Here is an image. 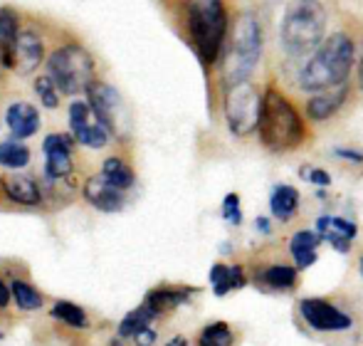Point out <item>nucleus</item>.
<instances>
[{
  "label": "nucleus",
  "instance_id": "a211bd4d",
  "mask_svg": "<svg viewBox=\"0 0 363 346\" xmlns=\"http://www.w3.org/2000/svg\"><path fill=\"white\" fill-rule=\"evenodd\" d=\"M0 188H3V193L10 198V201L20 203V206H38L40 203L38 183L28 176H18V173L3 176L0 178Z\"/></svg>",
  "mask_w": 363,
  "mask_h": 346
},
{
  "label": "nucleus",
  "instance_id": "f257e3e1",
  "mask_svg": "<svg viewBox=\"0 0 363 346\" xmlns=\"http://www.w3.org/2000/svg\"><path fill=\"white\" fill-rule=\"evenodd\" d=\"M257 136L259 144L272 154H289L306 141L304 114L277 84H267L262 91V114H259Z\"/></svg>",
  "mask_w": 363,
  "mask_h": 346
},
{
  "label": "nucleus",
  "instance_id": "2f4dec72",
  "mask_svg": "<svg viewBox=\"0 0 363 346\" xmlns=\"http://www.w3.org/2000/svg\"><path fill=\"white\" fill-rule=\"evenodd\" d=\"M304 178L309 183H314V186H321V188H329L331 186V176L324 169H311V171H306Z\"/></svg>",
  "mask_w": 363,
  "mask_h": 346
},
{
  "label": "nucleus",
  "instance_id": "412c9836",
  "mask_svg": "<svg viewBox=\"0 0 363 346\" xmlns=\"http://www.w3.org/2000/svg\"><path fill=\"white\" fill-rule=\"evenodd\" d=\"M20 38L18 15L10 8H0V57L5 67H15V45Z\"/></svg>",
  "mask_w": 363,
  "mask_h": 346
},
{
  "label": "nucleus",
  "instance_id": "dca6fc26",
  "mask_svg": "<svg viewBox=\"0 0 363 346\" xmlns=\"http://www.w3.org/2000/svg\"><path fill=\"white\" fill-rule=\"evenodd\" d=\"M5 121H8L15 139H28L40 129V111L28 101H15V104L8 106Z\"/></svg>",
  "mask_w": 363,
  "mask_h": 346
},
{
  "label": "nucleus",
  "instance_id": "39448f33",
  "mask_svg": "<svg viewBox=\"0 0 363 346\" xmlns=\"http://www.w3.org/2000/svg\"><path fill=\"white\" fill-rule=\"evenodd\" d=\"M230 18L225 0H196L188 8V33L193 48L206 67H213L223 57L228 40Z\"/></svg>",
  "mask_w": 363,
  "mask_h": 346
},
{
  "label": "nucleus",
  "instance_id": "f03ea898",
  "mask_svg": "<svg viewBox=\"0 0 363 346\" xmlns=\"http://www.w3.org/2000/svg\"><path fill=\"white\" fill-rule=\"evenodd\" d=\"M356 62V43L346 30L331 33L299 69V84L301 91H321L336 86L341 82H349V74Z\"/></svg>",
  "mask_w": 363,
  "mask_h": 346
},
{
  "label": "nucleus",
  "instance_id": "0eeeda50",
  "mask_svg": "<svg viewBox=\"0 0 363 346\" xmlns=\"http://www.w3.org/2000/svg\"><path fill=\"white\" fill-rule=\"evenodd\" d=\"M48 67L50 77L65 94L84 91L94 82V60L86 50L77 48V45H65V48L55 50L48 60Z\"/></svg>",
  "mask_w": 363,
  "mask_h": 346
},
{
  "label": "nucleus",
  "instance_id": "c85d7f7f",
  "mask_svg": "<svg viewBox=\"0 0 363 346\" xmlns=\"http://www.w3.org/2000/svg\"><path fill=\"white\" fill-rule=\"evenodd\" d=\"M235 337L225 322H213L198 337V346H233Z\"/></svg>",
  "mask_w": 363,
  "mask_h": 346
},
{
  "label": "nucleus",
  "instance_id": "f8f14e48",
  "mask_svg": "<svg viewBox=\"0 0 363 346\" xmlns=\"http://www.w3.org/2000/svg\"><path fill=\"white\" fill-rule=\"evenodd\" d=\"M45 156H48V176L65 178L72 171V149L74 136L69 134H50L43 144Z\"/></svg>",
  "mask_w": 363,
  "mask_h": 346
},
{
  "label": "nucleus",
  "instance_id": "f3484780",
  "mask_svg": "<svg viewBox=\"0 0 363 346\" xmlns=\"http://www.w3.org/2000/svg\"><path fill=\"white\" fill-rule=\"evenodd\" d=\"M321 235L316 230H296L289 240V255L294 260L296 269H309L316 262V247L321 245Z\"/></svg>",
  "mask_w": 363,
  "mask_h": 346
},
{
  "label": "nucleus",
  "instance_id": "6ab92c4d",
  "mask_svg": "<svg viewBox=\"0 0 363 346\" xmlns=\"http://www.w3.org/2000/svg\"><path fill=\"white\" fill-rule=\"evenodd\" d=\"M211 284H213V292L218 297H225L228 292L233 289H242L247 284V274H245L242 264H213L211 269Z\"/></svg>",
  "mask_w": 363,
  "mask_h": 346
},
{
  "label": "nucleus",
  "instance_id": "1a4fd4ad",
  "mask_svg": "<svg viewBox=\"0 0 363 346\" xmlns=\"http://www.w3.org/2000/svg\"><path fill=\"white\" fill-rule=\"evenodd\" d=\"M299 314L304 317V322L309 324L314 332L324 334H339L349 332L354 327V319L346 312H341L336 304H331L329 299L321 297H306L299 302Z\"/></svg>",
  "mask_w": 363,
  "mask_h": 346
},
{
  "label": "nucleus",
  "instance_id": "7ed1b4c3",
  "mask_svg": "<svg viewBox=\"0 0 363 346\" xmlns=\"http://www.w3.org/2000/svg\"><path fill=\"white\" fill-rule=\"evenodd\" d=\"M233 35H230V45L223 52V82L225 86L235 82H245L252 77L257 69L259 60H262L264 50V33L262 23H259L255 10H242L233 23Z\"/></svg>",
  "mask_w": 363,
  "mask_h": 346
},
{
  "label": "nucleus",
  "instance_id": "9d476101",
  "mask_svg": "<svg viewBox=\"0 0 363 346\" xmlns=\"http://www.w3.org/2000/svg\"><path fill=\"white\" fill-rule=\"evenodd\" d=\"M351 96V84L341 82L336 86H329V89L321 91H311V96L304 104V116L311 121H326L334 114H339L344 109V104Z\"/></svg>",
  "mask_w": 363,
  "mask_h": 346
},
{
  "label": "nucleus",
  "instance_id": "7c9ffc66",
  "mask_svg": "<svg viewBox=\"0 0 363 346\" xmlns=\"http://www.w3.org/2000/svg\"><path fill=\"white\" fill-rule=\"evenodd\" d=\"M223 221H228L230 225H242V208H240V196L238 193H228L223 201Z\"/></svg>",
  "mask_w": 363,
  "mask_h": 346
},
{
  "label": "nucleus",
  "instance_id": "c756f323",
  "mask_svg": "<svg viewBox=\"0 0 363 346\" xmlns=\"http://www.w3.org/2000/svg\"><path fill=\"white\" fill-rule=\"evenodd\" d=\"M57 84H55V79L50 77H38L35 79V91H38V96H40V101H43L48 109H55V106L60 104V96H57Z\"/></svg>",
  "mask_w": 363,
  "mask_h": 346
},
{
  "label": "nucleus",
  "instance_id": "cd10ccee",
  "mask_svg": "<svg viewBox=\"0 0 363 346\" xmlns=\"http://www.w3.org/2000/svg\"><path fill=\"white\" fill-rule=\"evenodd\" d=\"M10 289H13L15 302H18V307L23 309V312H35V309L43 307V297H40L33 284L23 282V279H15V282L10 284Z\"/></svg>",
  "mask_w": 363,
  "mask_h": 346
},
{
  "label": "nucleus",
  "instance_id": "a878e982",
  "mask_svg": "<svg viewBox=\"0 0 363 346\" xmlns=\"http://www.w3.org/2000/svg\"><path fill=\"white\" fill-rule=\"evenodd\" d=\"M50 314H52L55 319H60V322H65L67 327H74V329L89 327V319H86L84 309L77 307L74 302H65V299H60V302H55V307Z\"/></svg>",
  "mask_w": 363,
  "mask_h": 346
},
{
  "label": "nucleus",
  "instance_id": "f704fd0d",
  "mask_svg": "<svg viewBox=\"0 0 363 346\" xmlns=\"http://www.w3.org/2000/svg\"><path fill=\"white\" fill-rule=\"evenodd\" d=\"M10 294H13V289H8L3 282H0V309H5V307H8V302H10Z\"/></svg>",
  "mask_w": 363,
  "mask_h": 346
},
{
  "label": "nucleus",
  "instance_id": "bb28decb",
  "mask_svg": "<svg viewBox=\"0 0 363 346\" xmlns=\"http://www.w3.org/2000/svg\"><path fill=\"white\" fill-rule=\"evenodd\" d=\"M153 317H158L156 312H153L148 304H144V307H139L136 312H131L129 317L124 319V322L119 324V337L124 339H134L136 334L141 332L144 327H148V324L153 322Z\"/></svg>",
  "mask_w": 363,
  "mask_h": 346
},
{
  "label": "nucleus",
  "instance_id": "2eb2a0df",
  "mask_svg": "<svg viewBox=\"0 0 363 346\" xmlns=\"http://www.w3.org/2000/svg\"><path fill=\"white\" fill-rule=\"evenodd\" d=\"M43 55H45V45L40 40V35L33 33V30H23L18 38V45H15V67L23 74L33 72L43 62Z\"/></svg>",
  "mask_w": 363,
  "mask_h": 346
},
{
  "label": "nucleus",
  "instance_id": "c9c22d12",
  "mask_svg": "<svg viewBox=\"0 0 363 346\" xmlns=\"http://www.w3.org/2000/svg\"><path fill=\"white\" fill-rule=\"evenodd\" d=\"M255 228H257L259 233H264V235H269V230H272V228H269V218H257Z\"/></svg>",
  "mask_w": 363,
  "mask_h": 346
},
{
  "label": "nucleus",
  "instance_id": "473e14b6",
  "mask_svg": "<svg viewBox=\"0 0 363 346\" xmlns=\"http://www.w3.org/2000/svg\"><path fill=\"white\" fill-rule=\"evenodd\" d=\"M134 342H136V346H153V344H156V332H153L151 324H148V327H144L139 334H136Z\"/></svg>",
  "mask_w": 363,
  "mask_h": 346
},
{
  "label": "nucleus",
  "instance_id": "4be33fe9",
  "mask_svg": "<svg viewBox=\"0 0 363 346\" xmlns=\"http://www.w3.org/2000/svg\"><path fill=\"white\" fill-rule=\"evenodd\" d=\"M296 277H299L296 264L274 262V264H267L264 269H259V272L255 274V282L264 284V287H269V289H291L296 284Z\"/></svg>",
  "mask_w": 363,
  "mask_h": 346
},
{
  "label": "nucleus",
  "instance_id": "9b49d317",
  "mask_svg": "<svg viewBox=\"0 0 363 346\" xmlns=\"http://www.w3.org/2000/svg\"><path fill=\"white\" fill-rule=\"evenodd\" d=\"M69 126L74 139L89 149H104L109 141V131L99 121H91V106L84 101H74L69 106Z\"/></svg>",
  "mask_w": 363,
  "mask_h": 346
},
{
  "label": "nucleus",
  "instance_id": "58836bf2",
  "mask_svg": "<svg viewBox=\"0 0 363 346\" xmlns=\"http://www.w3.org/2000/svg\"><path fill=\"white\" fill-rule=\"evenodd\" d=\"M359 269H361V277H363V255H361V260H359Z\"/></svg>",
  "mask_w": 363,
  "mask_h": 346
},
{
  "label": "nucleus",
  "instance_id": "aec40b11",
  "mask_svg": "<svg viewBox=\"0 0 363 346\" xmlns=\"http://www.w3.org/2000/svg\"><path fill=\"white\" fill-rule=\"evenodd\" d=\"M269 213L279 223H289L299 213V191L289 183L274 186L272 196H269Z\"/></svg>",
  "mask_w": 363,
  "mask_h": 346
},
{
  "label": "nucleus",
  "instance_id": "6e6552de",
  "mask_svg": "<svg viewBox=\"0 0 363 346\" xmlns=\"http://www.w3.org/2000/svg\"><path fill=\"white\" fill-rule=\"evenodd\" d=\"M86 94H89V106L94 111L96 121L106 131L124 134L126 124H129V111H126L124 99H121L119 91L104 82H91L86 86Z\"/></svg>",
  "mask_w": 363,
  "mask_h": 346
},
{
  "label": "nucleus",
  "instance_id": "5701e85b",
  "mask_svg": "<svg viewBox=\"0 0 363 346\" xmlns=\"http://www.w3.org/2000/svg\"><path fill=\"white\" fill-rule=\"evenodd\" d=\"M191 294H193L191 287H161L148 294L146 304L156 314H161V312H168V309H176V307H181V304H186L188 299H191Z\"/></svg>",
  "mask_w": 363,
  "mask_h": 346
},
{
  "label": "nucleus",
  "instance_id": "72a5a7b5",
  "mask_svg": "<svg viewBox=\"0 0 363 346\" xmlns=\"http://www.w3.org/2000/svg\"><path fill=\"white\" fill-rule=\"evenodd\" d=\"M339 159L344 161H351V164H363V154L361 151H354V149H344V146H339V149L334 151Z\"/></svg>",
  "mask_w": 363,
  "mask_h": 346
},
{
  "label": "nucleus",
  "instance_id": "20e7f679",
  "mask_svg": "<svg viewBox=\"0 0 363 346\" xmlns=\"http://www.w3.org/2000/svg\"><path fill=\"white\" fill-rule=\"evenodd\" d=\"M326 5L321 0H291L279 23V45L289 57H309L326 35Z\"/></svg>",
  "mask_w": 363,
  "mask_h": 346
},
{
  "label": "nucleus",
  "instance_id": "423d86ee",
  "mask_svg": "<svg viewBox=\"0 0 363 346\" xmlns=\"http://www.w3.org/2000/svg\"><path fill=\"white\" fill-rule=\"evenodd\" d=\"M223 111L228 129L235 136L255 134L262 114V89L250 79L228 84L223 94Z\"/></svg>",
  "mask_w": 363,
  "mask_h": 346
},
{
  "label": "nucleus",
  "instance_id": "393cba45",
  "mask_svg": "<svg viewBox=\"0 0 363 346\" xmlns=\"http://www.w3.org/2000/svg\"><path fill=\"white\" fill-rule=\"evenodd\" d=\"M0 164L5 169H25L30 164V149L18 139H8L0 144Z\"/></svg>",
  "mask_w": 363,
  "mask_h": 346
},
{
  "label": "nucleus",
  "instance_id": "b1692460",
  "mask_svg": "<svg viewBox=\"0 0 363 346\" xmlns=\"http://www.w3.org/2000/svg\"><path fill=\"white\" fill-rule=\"evenodd\" d=\"M101 176H104L111 186L121 188V191H129V188L134 186V171H131V166L121 159H106Z\"/></svg>",
  "mask_w": 363,
  "mask_h": 346
},
{
  "label": "nucleus",
  "instance_id": "e433bc0d",
  "mask_svg": "<svg viewBox=\"0 0 363 346\" xmlns=\"http://www.w3.org/2000/svg\"><path fill=\"white\" fill-rule=\"evenodd\" d=\"M166 346H191L188 344V339H183V337H176V339H171Z\"/></svg>",
  "mask_w": 363,
  "mask_h": 346
},
{
  "label": "nucleus",
  "instance_id": "4c0bfd02",
  "mask_svg": "<svg viewBox=\"0 0 363 346\" xmlns=\"http://www.w3.org/2000/svg\"><path fill=\"white\" fill-rule=\"evenodd\" d=\"M359 86L363 89V60H361V67H359Z\"/></svg>",
  "mask_w": 363,
  "mask_h": 346
},
{
  "label": "nucleus",
  "instance_id": "4468645a",
  "mask_svg": "<svg viewBox=\"0 0 363 346\" xmlns=\"http://www.w3.org/2000/svg\"><path fill=\"white\" fill-rule=\"evenodd\" d=\"M84 198L91 203V206L99 208V211H104V213H114V211H121V208H124V191L111 186L101 173L86 181Z\"/></svg>",
  "mask_w": 363,
  "mask_h": 346
},
{
  "label": "nucleus",
  "instance_id": "ddd939ff",
  "mask_svg": "<svg viewBox=\"0 0 363 346\" xmlns=\"http://www.w3.org/2000/svg\"><path fill=\"white\" fill-rule=\"evenodd\" d=\"M314 228L321 235V240L331 242L336 252H349L351 240L359 235L356 223L346 221V218H334V216H319L314 223Z\"/></svg>",
  "mask_w": 363,
  "mask_h": 346
}]
</instances>
